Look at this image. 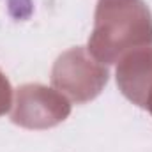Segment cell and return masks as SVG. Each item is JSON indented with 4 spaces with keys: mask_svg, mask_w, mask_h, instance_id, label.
<instances>
[]
</instances>
